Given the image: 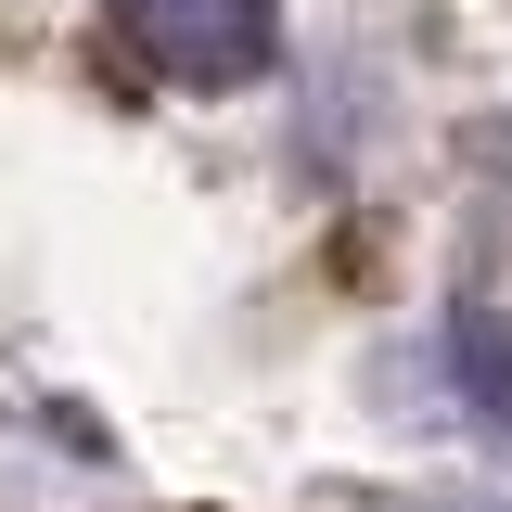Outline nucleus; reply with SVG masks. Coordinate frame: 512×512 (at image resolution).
Wrapping results in <instances>:
<instances>
[{
  "label": "nucleus",
  "instance_id": "f257e3e1",
  "mask_svg": "<svg viewBox=\"0 0 512 512\" xmlns=\"http://www.w3.org/2000/svg\"><path fill=\"white\" fill-rule=\"evenodd\" d=\"M128 52L167 90H256L282 64V26L269 0H128Z\"/></svg>",
  "mask_w": 512,
  "mask_h": 512
}]
</instances>
